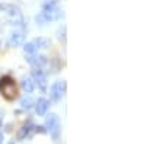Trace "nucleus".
<instances>
[{"instance_id": "1", "label": "nucleus", "mask_w": 146, "mask_h": 144, "mask_svg": "<svg viewBox=\"0 0 146 144\" xmlns=\"http://www.w3.org/2000/svg\"><path fill=\"white\" fill-rule=\"evenodd\" d=\"M0 92H2L3 98L7 101H13L18 96V87L15 80L10 76H3L0 79Z\"/></svg>"}, {"instance_id": "2", "label": "nucleus", "mask_w": 146, "mask_h": 144, "mask_svg": "<svg viewBox=\"0 0 146 144\" xmlns=\"http://www.w3.org/2000/svg\"><path fill=\"white\" fill-rule=\"evenodd\" d=\"M64 92H66V83L64 82H56L50 89V96L54 102H60L62 98L64 96Z\"/></svg>"}, {"instance_id": "3", "label": "nucleus", "mask_w": 146, "mask_h": 144, "mask_svg": "<svg viewBox=\"0 0 146 144\" xmlns=\"http://www.w3.org/2000/svg\"><path fill=\"white\" fill-rule=\"evenodd\" d=\"M45 127L53 134V137H57L58 131H60V119H58V116L56 114L47 115V118H45Z\"/></svg>"}, {"instance_id": "4", "label": "nucleus", "mask_w": 146, "mask_h": 144, "mask_svg": "<svg viewBox=\"0 0 146 144\" xmlns=\"http://www.w3.org/2000/svg\"><path fill=\"white\" fill-rule=\"evenodd\" d=\"M32 74H34V79L36 82V85H38V87L41 90H45L47 89V74H45V71L42 68H34Z\"/></svg>"}, {"instance_id": "5", "label": "nucleus", "mask_w": 146, "mask_h": 144, "mask_svg": "<svg viewBox=\"0 0 146 144\" xmlns=\"http://www.w3.org/2000/svg\"><path fill=\"white\" fill-rule=\"evenodd\" d=\"M28 63L34 66V68H42L47 64V58L45 55H31L28 57Z\"/></svg>"}, {"instance_id": "6", "label": "nucleus", "mask_w": 146, "mask_h": 144, "mask_svg": "<svg viewBox=\"0 0 146 144\" xmlns=\"http://www.w3.org/2000/svg\"><path fill=\"white\" fill-rule=\"evenodd\" d=\"M23 39H25V35H23V32L15 31V32L10 34V37H9V44H10L12 47H18V45L23 44Z\"/></svg>"}, {"instance_id": "7", "label": "nucleus", "mask_w": 146, "mask_h": 144, "mask_svg": "<svg viewBox=\"0 0 146 144\" xmlns=\"http://www.w3.org/2000/svg\"><path fill=\"white\" fill-rule=\"evenodd\" d=\"M48 106H50V102L44 98H41V99H38V102L35 105V111L38 115H45L48 111Z\"/></svg>"}, {"instance_id": "8", "label": "nucleus", "mask_w": 146, "mask_h": 144, "mask_svg": "<svg viewBox=\"0 0 146 144\" xmlns=\"http://www.w3.org/2000/svg\"><path fill=\"white\" fill-rule=\"evenodd\" d=\"M34 80L31 77H23L22 79V89L25 90L27 93H32L34 92Z\"/></svg>"}, {"instance_id": "9", "label": "nucleus", "mask_w": 146, "mask_h": 144, "mask_svg": "<svg viewBox=\"0 0 146 144\" xmlns=\"http://www.w3.org/2000/svg\"><path fill=\"white\" fill-rule=\"evenodd\" d=\"M50 39L48 38H45V37H38L35 41H34V45L36 47V48H42V50H45V48H48L50 47Z\"/></svg>"}, {"instance_id": "10", "label": "nucleus", "mask_w": 146, "mask_h": 144, "mask_svg": "<svg viewBox=\"0 0 146 144\" xmlns=\"http://www.w3.org/2000/svg\"><path fill=\"white\" fill-rule=\"evenodd\" d=\"M31 133H32V127L25 125V127H22V128H21V131L18 133V138H19V140H23V138L29 137V135H31Z\"/></svg>"}, {"instance_id": "11", "label": "nucleus", "mask_w": 146, "mask_h": 144, "mask_svg": "<svg viewBox=\"0 0 146 144\" xmlns=\"http://www.w3.org/2000/svg\"><path fill=\"white\" fill-rule=\"evenodd\" d=\"M21 108L29 111L31 108H34V99L32 98H22L21 99Z\"/></svg>"}, {"instance_id": "12", "label": "nucleus", "mask_w": 146, "mask_h": 144, "mask_svg": "<svg viewBox=\"0 0 146 144\" xmlns=\"http://www.w3.org/2000/svg\"><path fill=\"white\" fill-rule=\"evenodd\" d=\"M23 51H25L27 54H34L36 51V47L34 45V42H28L23 45Z\"/></svg>"}, {"instance_id": "13", "label": "nucleus", "mask_w": 146, "mask_h": 144, "mask_svg": "<svg viewBox=\"0 0 146 144\" xmlns=\"http://www.w3.org/2000/svg\"><path fill=\"white\" fill-rule=\"evenodd\" d=\"M57 6V0H45V2L42 3V9L47 10V9H53Z\"/></svg>"}, {"instance_id": "14", "label": "nucleus", "mask_w": 146, "mask_h": 144, "mask_svg": "<svg viewBox=\"0 0 146 144\" xmlns=\"http://www.w3.org/2000/svg\"><path fill=\"white\" fill-rule=\"evenodd\" d=\"M10 7H12V5H2V3H0V12H6V13H7V12L10 10Z\"/></svg>"}, {"instance_id": "15", "label": "nucleus", "mask_w": 146, "mask_h": 144, "mask_svg": "<svg viewBox=\"0 0 146 144\" xmlns=\"http://www.w3.org/2000/svg\"><path fill=\"white\" fill-rule=\"evenodd\" d=\"M0 144H3V134L0 133Z\"/></svg>"}]
</instances>
